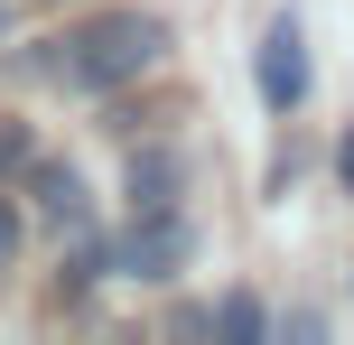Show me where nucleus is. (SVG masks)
Here are the masks:
<instances>
[{"instance_id": "4", "label": "nucleus", "mask_w": 354, "mask_h": 345, "mask_svg": "<svg viewBox=\"0 0 354 345\" xmlns=\"http://www.w3.org/2000/svg\"><path fill=\"white\" fill-rule=\"evenodd\" d=\"M122 196H131V215H159V205L187 196V159H177V140H140L122 159Z\"/></svg>"}, {"instance_id": "11", "label": "nucleus", "mask_w": 354, "mask_h": 345, "mask_svg": "<svg viewBox=\"0 0 354 345\" xmlns=\"http://www.w3.org/2000/svg\"><path fill=\"white\" fill-rule=\"evenodd\" d=\"M0 37H10V0H0Z\"/></svg>"}, {"instance_id": "5", "label": "nucleus", "mask_w": 354, "mask_h": 345, "mask_svg": "<svg viewBox=\"0 0 354 345\" xmlns=\"http://www.w3.org/2000/svg\"><path fill=\"white\" fill-rule=\"evenodd\" d=\"M28 196H37V224H47V234H75V224L93 215L84 178H75L66 159H28Z\"/></svg>"}, {"instance_id": "3", "label": "nucleus", "mask_w": 354, "mask_h": 345, "mask_svg": "<svg viewBox=\"0 0 354 345\" xmlns=\"http://www.w3.org/2000/svg\"><path fill=\"white\" fill-rule=\"evenodd\" d=\"M252 84H261L270 112H299V103H308V28H299L289 10L270 19L261 47H252Z\"/></svg>"}, {"instance_id": "6", "label": "nucleus", "mask_w": 354, "mask_h": 345, "mask_svg": "<svg viewBox=\"0 0 354 345\" xmlns=\"http://www.w3.org/2000/svg\"><path fill=\"white\" fill-rule=\"evenodd\" d=\"M205 327H214V336H233V345H261V336H270V308H261V299H214Z\"/></svg>"}, {"instance_id": "10", "label": "nucleus", "mask_w": 354, "mask_h": 345, "mask_svg": "<svg viewBox=\"0 0 354 345\" xmlns=\"http://www.w3.org/2000/svg\"><path fill=\"white\" fill-rule=\"evenodd\" d=\"M336 168H345V187H354V131H345V149H336Z\"/></svg>"}, {"instance_id": "8", "label": "nucleus", "mask_w": 354, "mask_h": 345, "mask_svg": "<svg viewBox=\"0 0 354 345\" xmlns=\"http://www.w3.org/2000/svg\"><path fill=\"white\" fill-rule=\"evenodd\" d=\"M270 336H299V345L326 336V308H289V317H270Z\"/></svg>"}, {"instance_id": "9", "label": "nucleus", "mask_w": 354, "mask_h": 345, "mask_svg": "<svg viewBox=\"0 0 354 345\" xmlns=\"http://www.w3.org/2000/svg\"><path fill=\"white\" fill-rule=\"evenodd\" d=\"M10 261H19V205L0 196V271H10Z\"/></svg>"}, {"instance_id": "2", "label": "nucleus", "mask_w": 354, "mask_h": 345, "mask_svg": "<svg viewBox=\"0 0 354 345\" xmlns=\"http://www.w3.org/2000/svg\"><path fill=\"white\" fill-rule=\"evenodd\" d=\"M187 252H196V224L177 215V205L131 215V234H112V271H122V280H177Z\"/></svg>"}, {"instance_id": "1", "label": "nucleus", "mask_w": 354, "mask_h": 345, "mask_svg": "<svg viewBox=\"0 0 354 345\" xmlns=\"http://www.w3.org/2000/svg\"><path fill=\"white\" fill-rule=\"evenodd\" d=\"M159 56H168V19H159V10H103L93 28L66 37V84L122 93V84H140Z\"/></svg>"}, {"instance_id": "7", "label": "nucleus", "mask_w": 354, "mask_h": 345, "mask_svg": "<svg viewBox=\"0 0 354 345\" xmlns=\"http://www.w3.org/2000/svg\"><path fill=\"white\" fill-rule=\"evenodd\" d=\"M37 149H28V122H0V178H19Z\"/></svg>"}]
</instances>
